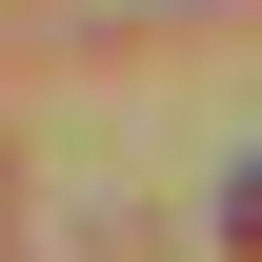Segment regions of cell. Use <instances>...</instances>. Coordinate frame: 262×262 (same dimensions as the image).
Here are the masks:
<instances>
[{
  "label": "cell",
  "instance_id": "6da1fadb",
  "mask_svg": "<svg viewBox=\"0 0 262 262\" xmlns=\"http://www.w3.org/2000/svg\"><path fill=\"white\" fill-rule=\"evenodd\" d=\"M222 222H242V262H262V162H242V202H222Z\"/></svg>",
  "mask_w": 262,
  "mask_h": 262
}]
</instances>
